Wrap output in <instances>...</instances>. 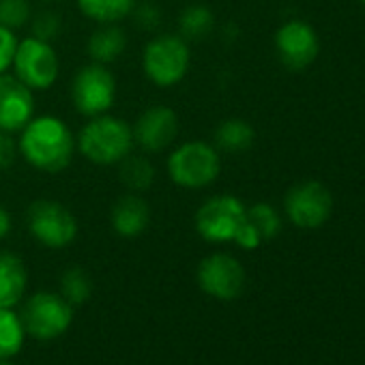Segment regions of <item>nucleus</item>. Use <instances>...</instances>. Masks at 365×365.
Returning a JSON list of instances; mask_svg holds the SVG:
<instances>
[{"label": "nucleus", "mask_w": 365, "mask_h": 365, "mask_svg": "<svg viewBox=\"0 0 365 365\" xmlns=\"http://www.w3.org/2000/svg\"><path fill=\"white\" fill-rule=\"evenodd\" d=\"M245 220L260 235L262 243L275 239L279 235V230H282V217H279V213L271 205H267V202H258V205L250 207L247 213H245Z\"/></svg>", "instance_id": "b1692460"}, {"label": "nucleus", "mask_w": 365, "mask_h": 365, "mask_svg": "<svg viewBox=\"0 0 365 365\" xmlns=\"http://www.w3.org/2000/svg\"><path fill=\"white\" fill-rule=\"evenodd\" d=\"M18 157H20V148H18V140L14 138V133L0 131V172L9 170Z\"/></svg>", "instance_id": "c85d7f7f"}, {"label": "nucleus", "mask_w": 365, "mask_h": 365, "mask_svg": "<svg viewBox=\"0 0 365 365\" xmlns=\"http://www.w3.org/2000/svg\"><path fill=\"white\" fill-rule=\"evenodd\" d=\"M129 18H133V24H135L140 31L155 33V31L161 26L163 14H161L159 5L153 3V0H138Z\"/></svg>", "instance_id": "bb28decb"}, {"label": "nucleus", "mask_w": 365, "mask_h": 365, "mask_svg": "<svg viewBox=\"0 0 365 365\" xmlns=\"http://www.w3.org/2000/svg\"><path fill=\"white\" fill-rule=\"evenodd\" d=\"M20 320L24 333L41 341H48L63 335L69 329L73 320V307L61 294L37 292L24 303Z\"/></svg>", "instance_id": "1a4fd4ad"}, {"label": "nucleus", "mask_w": 365, "mask_h": 365, "mask_svg": "<svg viewBox=\"0 0 365 365\" xmlns=\"http://www.w3.org/2000/svg\"><path fill=\"white\" fill-rule=\"evenodd\" d=\"M215 31V16L207 5H187L178 16V35L187 43H200Z\"/></svg>", "instance_id": "aec40b11"}, {"label": "nucleus", "mask_w": 365, "mask_h": 365, "mask_svg": "<svg viewBox=\"0 0 365 365\" xmlns=\"http://www.w3.org/2000/svg\"><path fill=\"white\" fill-rule=\"evenodd\" d=\"M22 344L24 327L20 316L9 307H0V359H11L18 354Z\"/></svg>", "instance_id": "4be33fe9"}, {"label": "nucleus", "mask_w": 365, "mask_h": 365, "mask_svg": "<svg viewBox=\"0 0 365 365\" xmlns=\"http://www.w3.org/2000/svg\"><path fill=\"white\" fill-rule=\"evenodd\" d=\"M80 14L99 24H120L131 16L138 0H76Z\"/></svg>", "instance_id": "412c9836"}, {"label": "nucleus", "mask_w": 365, "mask_h": 365, "mask_svg": "<svg viewBox=\"0 0 365 365\" xmlns=\"http://www.w3.org/2000/svg\"><path fill=\"white\" fill-rule=\"evenodd\" d=\"M29 29H31V37L54 43L63 31V18L58 11H52V9H41L37 14L33 11Z\"/></svg>", "instance_id": "393cba45"}, {"label": "nucleus", "mask_w": 365, "mask_h": 365, "mask_svg": "<svg viewBox=\"0 0 365 365\" xmlns=\"http://www.w3.org/2000/svg\"><path fill=\"white\" fill-rule=\"evenodd\" d=\"M76 146L95 165H116L135 150L131 125L110 112L86 118V125L76 135Z\"/></svg>", "instance_id": "f03ea898"}, {"label": "nucleus", "mask_w": 365, "mask_h": 365, "mask_svg": "<svg viewBox=\"0 0 365 365\" xmlns=\"http://www.w3.org/2000/svg\"><path fill=\"white\" fill-rule=\"evenodd\" d=\"M11 73L33 93H43L52 88L61 76V58L54 43L35 39L31 35L20 39Z\"/></svg>", "instance_id": "423d86ee"}, {"label": "nucleus", "mask_w": 365, "mask_h": 365, "mask_svg": "<svg viewBox=\"0 0 365 365\" xmlns=\"http://www.w3.org/2000/svg\"><path fill=\"white\" fill-rule=\"evenodd\" d=\"M11 230H14V217L3 205H0V241L7 239L11 235Z\"/></svg>", "instance_id": "c756f323"}, {"label": "nucleus", "mask_w": 365, "mask_h": 365, "mask_svg": "<svg viewBox=\"0 0 365 365\" xmlns=\"http://www.w3.org/2000/svg\"><path fill=\"white\" fill-rule=\"evenodd\" d=\"M127 50V33L120 24H99L86 41V54L93 63L112 65Z\"/></svg>", "instance_id": "f3484780"}, {"label": "nucleus", "mask_w": 365, "mask_h": 365, "mask_svg": "<svg viewBox=\"0 0 365 365\" xmlns=\"http://www.w3.org/2000/svg\"><path fill=\"white\" fill-rule=\"evenodd\" d=\"M41 3H56V0H41Z\"/></svg>", "instance_id": "2f4dec72"}, {"label": "nucleus", "mask_w": 365, "mask_h": 365, "mask_svg": "<svg viewBox=\"0 0 365 365\" xmlns=\"http://www.w3.org/2000/svg\"><path fill=\"white\" fill-rule=\"evenodd\" d=\"M192 48L178 33H159L142 50V71L157 88H172L187 78Z\"/></svg>", "instance_id": "20e7f679"}, {"label": "nucleus", "mask_w": 365, "mask_h": 365, "mask_svg": "<svg viewBox=\"0 0 365 365\" xmlns=\"http://www.w3.org/2000/svg\"><path fill=\"white\" fill-rule=\"evenodd\" d=\"M256 140L254 127L243 118H226L213 133V146L220 153H243Z\"/></svg>", "instance_id": "6ab92c4d"}, {"label": "nucleus", "mask_w": 365, "mask_h": 365, "mask_svg": "<svg viewBox=\"0 0 365 365\" xmlns=\"http://www.w3.org/2000/svg\"><path fill=\"white\" fill-rule=\"evenodd\" d=\"M35 116V93L14 73L0 76V131L20 133Z\"/></svg>", "instance_id": "4468645a"}, {"label": "nucleus", "mask_w": 365, "mask_h": 365, "mask_svg": "<svg viewBox=\"0 0 365 365\" xmlns=\"http://www.w3.org/2000/svg\"><path fill=\"white\" fill-rule=\"evenodd\" d=\"M116 174L120 185L131 194H144L155 182V165L146 153H129L123 161L116 163Z\"/></svg>", "instance_id": "a211bd4d"}, {"label": "nucleus", "mask_w": 365, "mask_h": 365, "mask_svg": "<svg viewBox=\"0 0 365 365\" xmlns=\"http://www.w3.org/2000/svg\"><path fill=\"white\" fill-rule=\"evenodd\" d=\"M26 228L37 243L50 250H63L78 237V220L71 209L50 198H41L29 205Z\"/></svg>", "instance_id": "0eeeda50"}, {"label": "nucleus", "mask_w": 365, "mask_h": 365, "mask_svg": "<svg viewBox=\"0 0 365 365\" xmlns=\"http://www.w3.org/2000/svg\"><path fill=\"white\" fill-rule=\"evenodd\" d=\"M361 3H363V5H365V0H361Z\"/></svg>", "instance_id": "473e14b6"}, {"label": "nucleus", "mask_w": 365, "mask_h": 365, "mask_svg": "<svg viewBox=\"0 0 365 365\" xmlns=\"http://www.w3.org/2000/svg\"><path fill=\"white\" fill-rule=\"evenodd\" d=\"M198 286L213 299L232 301L245 288V269L230 254H211L198 264Z\"/></svg>", "instance_id": "9b49d317"}, {"label": "nucleus", "mask_w": 365, "mask_h": 365, "mask_svg": "<svg viewBox=\"0 0 365 365\" xmlns=\"http://www.w3.org/2000/svg\"><path fill=\"white\" fill-rule=\"evenodd\" d=\"M116 91H118L116 78L108 69V65H99L91 61L76 71L71 80L69 97L80 116L93 118L99 114H108L114 108Z\"/></svg>", "instance_id": "39448f33"}, {"label": "nucleus", "mask_w": 365, "mask_h": 365, "mask_svg": "<svg viewBox=\"0 0 365 365\" xmlns=\"http://www.w3.org/2000/svg\"><path fill=\"white\" fill-rule=\"evenodd\" d=\"M29 284V271L24 260L14 252H0V307L14 309Z\"/></svg>", "instance_id": "dca6fc26"}, {"label": "nucleus", "mask_w": 365, "mask_h": 365, "mask_svg": "<svg viewBox=\"0 0 365 365\" xmlns=\"http://www.w3.org/2000/svg\"><path fill=\"white\" fill-rule=\"evenodd\" d=\"M318 37L307 22L290 20L275 33L277 56L292 71L309 67L318 56Z\"/></svg>", "instance_id": "ddd939ff"}, {"label": "nucleus", "mask_w": 365, "mask_h": 365, "mask_svg": "<svg viewBox=\"0 0 365 365\" xmlns=\"http://www.w3.org/2000/svg\"><path fill=\"white\" fill-rule=\"evenodd\" d=\"M112 230L123 239H135L146 232L150 224V207L142 194H123L110 209Z\"/></svg>", "instance_id": "2eb2a0df"}, {"label": "nucleus", "mask_w": 365, "mask_h": 365, "mask_svg": "<svg viewBox=\"0 0 365 365\" xmlns=\"http://www.w3.org/2000/svg\"><path fill=\"white\" fill-rule=\"evenodd\" d=\"M18 148L31 168L46 174H61L78 153L69 123L54 114H35L20 131Z\"/></svg>", "instance_id": "f257e3e1"}, {"label": "nucleus", "mask_w": 365, "mask_h": 365, "mask_svg": "<svg viewBox=\"0 0 365 365\" xmlns=\"http://www.w3.org/2000/svg\"><path fill=\"white\" fill-rule=\"evenodd\" d=\"M18 43H20V37L16 35V31L0 26V76L11 71Z\"/></svg>", "instance_id": "cd10ccee"}, {"label": "nucleus", "mask_w": 365, "mask_h": 365, "mask_svg": "<svg viewBox=\"0 0 365 365\" xmlns=\"http://www.w3.org/2000/svg\"><path fill=\"white\" fill-rule=\"evenodd\" d=\"M222 153L207 140H187L172 148L165 174L180 190H207L220 178Z\"/></svg>", "instance_id": "7ed1b4c3"}, {"label": "nucleus", "mask_w": 365, "mask_h": 365, "mask_svg": "<svg viewBox=\"0 0 365 365\" xmlns=\"http://www.w3.org/2000/svg\"><path fill=\"white\" fill-rule=\"evenodd\" d=\"M0 365H14V363H9V359H0Z\"/></svg>", "instance_id": "7c9ffc66"}, {"label": "nucleus", "mask_w": 365, "mask_h": 365, "mask_svg": "<svg viewBox=\"0 0 365 365\" xmlns=\"http://www.w3.org/2000/svg\"><path fill=\"white\" fill-rule=\"evenodd\" d=\"M247 207L232 194H217L207 198L194 217L198 235L209 243L235 241L239 228L245 222Z\"/></svg>", "instance_id": "6e6552de"}, {"label": "nucleus", "mask_w": 365, "mask_h": 365, "mask_svg": "<svg viewBox=\"0 0 365 365\" xmlns=\"http://www.w3.org/2000/svg\"><path fill=\"white\" fill-rule=\"evenodd\" d=\"M33 18L31 0H0V26L18 31L29 26Z\"/></svg>", "instance_id": "a878e982"}, {"label": "nucleus", "mask_w": 365, "mask_h": 365, "mask_svg": "<svg viewBox=\"0 0 365 365\" xmlns=\"http://www.w3.org/2000/svg\"><path fill=\"white\" fill-rule=\"evenodd\" d=\"M93 294V282L91 275L82 267H69L61 277V297L71 305H82Z\"/></svg>", "instance_id": "5701e85b"}, {"label": "nucleus", "mask_w": 365, "mask_h": 365, "mask_svg": "<svg viewBox=\"0 0 365 365\" xmlns=\"http://www.w3.org/2000/svg\"><path fill=\"white\" fill-rule=\"evenodd\" d=\"M135 148L146 155L170 148L178 135V114L168 106H150L131 125Z\"/></svg>", "instance_id": "f8f14e48"}, {"label": "nucleus", "mask_w": 365, "mask_h": 365, "mask_svg": "<svg viewBox=\"0 0 365 365\" xmlns=\"http://www.w3.org/2000/svg\"><path fill=\"white\" fill-rule=\"evenodd\" d=\"M284 209L294 226L312 230V228H320L329 220L333 209V198L322 182L307 180V182H299V185H294L286 194Z\"/></svg>", "instance_id": "9d476101"}]
</instances>
